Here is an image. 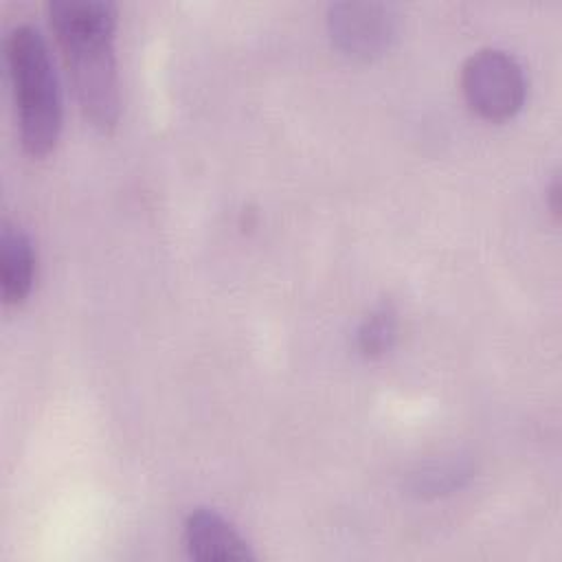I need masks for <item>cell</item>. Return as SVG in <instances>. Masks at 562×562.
Returning <instances> with one entry per match:
<instances>
[{
  "instance_id": "1",
  "label": "cell",
  "mask_w": 562,
  "mask_h": 562,
  "mask_svg": "<svg viewBox=\"0 0 562 562\" xmlns=\"http://www.w3.org/2000/svg\"><path fill=\"white\" fill-rule=\"evenodd\" d=\"M48 20L83 116L99 132L110 134L121 116L114 53L116 4L108 0H53Z\"/></svg>"
},
{
  "instance_id": "2",
  "label": "cell",
  "mask_w": 562,
  "mask_h": 562,
  "mask_svg": "<svg viewBox=\"0 0 562 562\" xmlns=\"http://www.w3.org/2000/svg\"><path fill=\"white\" fill-rule=\"evenodd\" d=\"M4 59L13 90L20 143L31 158L48 156L61 136L64 103L59 77L42 31L15 24L4 37Z\"/></svg>"
},
{
  "instance_id": "3",
  "label": "cell",
  "mask_w": 562,
  "mask_h": 562,
  "mask_svg": "<svg viewBox=\"0 0 562 562\" xmlns=\"http://www.w3.org/2000/svg\"><path fill=\"white\" fill-rule=\"evenodd\" d=\"M461 92L472 112L485 121L516 116L527 97L520 61L503 48H479L461 66Z\"/></svg>"
},
{
  "instance_id": "4",
  "label": "cell",
  "mask_w": 562,
  "mask_h": 562,
  "mask_svg": "<svg viewBox=\"0 0 562 562\" xmlns=\"http://www.w3.org/2000/svg\"><path fill=\"white\" fill-rule=\"evenodd\" d=\"M327 29L345 55L373 59L393 46L400 20L384 2H336L327 11Z\"/></svg>"
},
{
  "instance_id": "5",
  "label": "cell",
  "mask_w": 562,
  "mask_h": 562,
  "mask_svg": "<svg viewBox=\"0 0 562 562\" xmlns=\"http://www.w3.org/2000/svg\"><path fill=\"white\" fill-rule=\"evenodd\" d=\"M182 540L193 560H255L248 540L211 507H195L184 518Z\"/></svg>"
},
{
  "instance_id": "6",
  "label": "cell",
  "mask_w": 562,
  "mask_h": 562,
  "mask_svg": "<svg viewBox=\"0 0 562 562\" xmlns=\"http://www.w3.org/2000/svg\"><path fill=\"white\" fill-rule=\"evenodd\" d=\"M37 272V257L31 237L11 222L0 228V292L7 305H20L29 299Z\"/></svg>"
},
{
  "instance_id": "7",
  "label": "cell",
  "mask_w": 562,
  "mask_h": 562,
  "mask_svg": "<svg viewBox=\"0 0 562 562\" xmlns=\"http://www.w3.org/2000/svg\"><path fill=\"white\" fill-rule=\"evenodd\" d=\"M472 474V463L461 457L428 461L408 474L406 490L417 498H439L465 487Z\"/></svg>"
},
{
  "instance_id": "8",
  "label": "cell",
  "mask_w": 562,
  "mask_h": 562,
  "mask_svg": "<svg viewBox=\"0 0 562 562\" xmlns=\"http://www.w3.org/2000/svg\"><path fill=\"white\" fill-rule=\"evenodd\" d=\"M397 336V318L389 305L369 312L356 329V347L364 358H382L391 351Z\"/></svg>"
},
{
  "instance_id": "9",
  "label": "cell",
  "mask_w": 562,
  "mask_h": 562,
  "mask_svg": "<svg viewBox=\"0 0 562 562\" xmlns=\"http://www.w3.org/2000/svg\"><path fill=\"white\" fill-rule=\"evenodd\" d=\"M558 200H560V182L553 180L551 187H549V206H551V213H553L555 217L560 215V204H558Z\"/></svg>"
}]
</instances>
